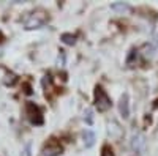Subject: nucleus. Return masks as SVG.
I'll list each match as a JSON object with an SVG mask.
<instances>
[{
	"mask_svg": "<svg viewBox=\"0 0 158 156\" xmlns=\"http://www.w3.org/2000/svg\"><path fill=\"white\" fill-rule=\"evenodd\" d=\"M48 22V16L44 11H33L32 14L27 18L24 24V29L25 30H33V29H40Z\"/></svg>",
	"mask_w": 158,
	"mask_h": 156,
	"instance_id": "obj_1",
	"label": "nucleus"
},
{
	"mask_svg": "<svg viewBox=\"0 0 158 156\" xmlns=\"http://www.w3.org/2000/svg\"><path fill=\"white\" fill-rule=\"evenodd\" d=\"M25 114H27V118L32 125L35 126H40L43 125L44 118H43V114H41V109H40L35 102H25Z\"/></svg>",
	"mask_w": 158,
	"mask_h": 156,
	"instance_id": "obj_2",
	"label": "nucleus"
},
{
	"mask_svg": "<svg viewBox=\"0 0 158 156\" xmlns=\"http://www.w3.org/2000/svg\"><path fill=\"white\" fill-rule=\"evenodd\" d=\"M95 106L100 112H106L112 106L111 98L108 96V93L104 92L103 87H100V85H97V88H95Z\"/></svg>",
	"mask_w": 158,
	"mask_h": 156,
	"instance_id": "obj_3",
	"label": "nucleus"
},
{
	"mask_svg": "<svg viewBox=\"0 0 158 156\" xmlns=\"http://www.w3.org/2000/svg\"><path fill=\"white\" fill-rule=\"evenodd\" d=\"M130 145H131V150H133L136 154H144L146 153V147H147V142H146V137L141 131H133L131 134V140H130Z\"/></svg>",
	"mask_w": 158,
	"mask_h": 156,
	"instance_id": "obj_4",
	"label": "nucleus"
},
{
	"mask_svg": "<svg viewBox=\"0 0 158 156\" xmlns=\"http://www.w3.org/2000/svg\"><path fill=\"white\" fill-rule=\"evenodd\" d=\"M118 110H120V115L123 118H128L130 117V98L128 93H123L120 96V101H118Z\"/></svg>",
	"mask_w": 158,
	"mask_h": 156,
	"instance_id": "obj_5",
	"label": "nucleus"
},
{
	"mask_svg": "<svg viewBox=\"0 0 158 156\" xmlns=\"http://www.w3.org/2000/svg\"><path fill=\"white\" fill-rule=\"evenodd\" d=\"M62 151H63V148L59 144H49L48 147L43 148L41 156H59V154H62Z\"/></svg>",
	"mask_w": 158,
	"mask_h": 156,
	"instance_id": "obj_6",
	"label": "nucleus"
},
{
	"mask_svg": "<svg viewBox=\"0 0 158 156\" xmlns=\"http://www.w3.org/2000/svg\"><path fill=\"white\" fill-rule=\"evenodd\" d=\"M108 133H109V136L112 137V139H120V136H122V128H120V125H118L117 122H109L108 123Z\"/></svg>",
	"mask_w": 158,
	"mask_h": 156,
	"instance_id": "obj_7",
	"label": "nucleus"
},
{
	"mask_svg": "<svg viewBox=\"0 0 158 156\" xmlns=\"http://www.w3.org/2000/svg\"><path fill=\"white\" fill-rule=\"evenodd\" d=\"M84 144H85L87 148L94 147V144H95V134L92 133L90 129H85L84 131Z\"/></svg>",
	"mask_w": 158,
	"mask_h": 156,
	"instance_id": "obj_8",
	"label": "nucleus"
},
{
	"mask_svg": "<svg viewBox=\"0 0 158 156\" xmlns=\"http://www.w3.org/2000/svg\"><path fill=\"white\" fill-rule=\"evenodd\" d=\"M111 10H114V11H118V13H128L130 11V6L127 5V3H123V2H118V3H112L111 5Z\"/></svg>",
	"mask_w": 158,
	"mask_h": 156,
	"instance_id": "obj_9",
	"label": "nucleus"
},
{
	"mask_svg": "<svg viewBox=\"0 0 158 156\" xmlns=\"http://www.w3.org/2000/svg\"><path fill=\"white\" fill-rule=\"evenodd\" d=\"M60 40L65 43V44H68V46H73L76 43V35H71V33H63L60 36Z\"/></svg>",
	"mask_w": 158,
	"mask_h": 156,
	"instance_id": "obj_10",
	"label": "nucleus"
},
{
	"mask_svg": "<svg viewBox=\"0 0 158 156\" xmlns=\"http://www.w3.org/2000/svg\"><path fill=\"white\" fill-rule=\"evenodd\" d=\"M84 120H85L87 125H92V123H94V115H92V110H90V109H87V110L84 112Z\"/></svg>",
	"mask_w": 158,
	"mask_h": 156,
	"instance_id": "obj_11",
	"label": "nucleus"
},
{
	"mask_svg": "<svg viewBox=\"0 0 158 156\" xmlns=\"http://www.w3.org/2000/svg\"><path fill=\"white\" fill-rule=\"evenodd\" d=\"M101 156H114V151L109 145H104L103 150H101Z\"/></svg>",
	"mask_w": 158,
	"mask_h": 156,
	"instance_id": "obj_12",
	"label": "nucleus"
},
{
	"mask_svg": "<svg viewBox=\"0 0 158 156\" xmlns=\"http://www.w3.org/2000/svg\"><path fill=\"white\" fill-rule=\"evenodd\" d=\"M63 62H65V54H63V50H60V55H59V66H63Z\"/></svg>",
	"mask_w": 158,
	"mask_h": 156,
	"instance_id": "obj_13",
	"label": "nucleus"
},
{
	"mask_svg": "<svg viewBox=\"0 0 158 156\" xmlns=\"http://www.w3.org/2000/svg\"><path fill=\"white\" fill-rule=\"evenodd\" d=\"M153 47H155V50H158V33H156L155 40H153Z\"/></svg>",
	"mask_w": 158,
	"mask_h": 156,
	"instance_id": "obj_14",
	"label": "nucleus"
}]
</instances>
